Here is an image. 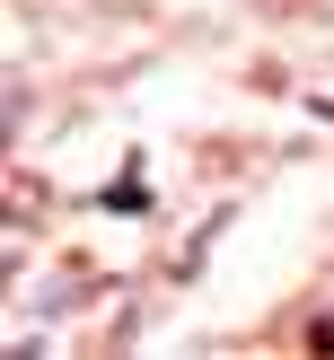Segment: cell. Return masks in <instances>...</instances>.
<instances>
[{"label":"cell","mask_w":334,"mask_h":360,"mask_svg":"<svg viewBox=\"0 0 334 360\" xmlns=\"http://www.w3.org/2000/svg\"><path fill=\"white\" fill-rule=\"evenodd\" d=\"M316 352H334V316H326V326H316Z\"/></svg>","instance_id":"1"}]
</instances>
